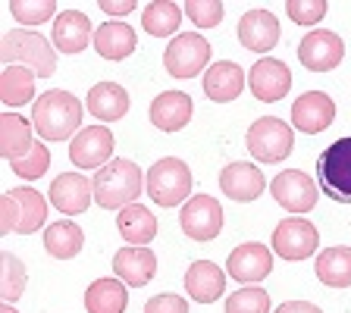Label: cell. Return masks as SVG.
<instances>
[{"label": "cell", "instance_id": "cell-42", "mask_svg": "<svg viewBox=\"0 0 351 313\" xmlns=\"http://www.w3.org/2000/svg\"><path fill=\"white\" fill-rule=\"evenodd\" d=\"M276 313H323L317 304L311 301H285V304L276 307Z\"/></svg>", "mask_w": 351, "mask_h": 313}, {"label": "cell", "instance_id": "cell-28", "mask_svg": "<svg viewBox=\"0 0 351 313\" xmlns=\"http://www.w3.org/2000/svg\"><path fill=\"white\" fill-rule=\"evenodd\" d=\"M314 273L326 288H348L351 285V248H326L317 254Z\"/></svg>", "mask_w": 351, "mask_h": 313}, {"label": "cell", "instance_id": "cell-39", "mask_svg": "<svg viewBox=\"0 0 351 313\" xmlns=\"http://www.w3.org/2000/svg\"><path fill=\"white\" fill-rule=\"evenodd\" d=\"M285 13L292 16V22H298V25H317L329 13V3L326 0H289Z\"/></svg>", "mask_w": 351, "mask_h": 313}, {"label": "cell", "instance_id": "cell-23", "mask_svg": "<svg viewBox=\"0 0 351 313\" xmlns=\"http://www.w3.org/2000/svg\"><path fill=\"white\" fill-rule=\"evenodd\" d=\"M245 73L241 66L232 63V60H223V63H213L204 73V95L210 97L213 103H229L245 91Z\"/></svg>", "mask_w": 351, "mask_h": 313}, {"label": "cell", "instance_id": "cell-2", "mask_svg": "<svg viewBox=\"0 0 351 313\" xmlns=\"http://www.w3.org/2000/svg\"><path fill=\"white\" fill-rule=\"evenodd\" d=\"M141 185H145V175L125 157L110 160L104 169L95 173V201L104 210H123V207L135 204L141 195Z\"/></svg>", "mask_w": 351, "mask_h": 313}, {"label": "cell", "instance_id": "cell-31", "mask_svg": "<svg viewBox=\"0 0 351 313\" xmlns=\"http://www.w3.org/2000/svg\"><path fill=\"white\" fill-rule=\"evenodd\" d=\"M35 69H29V66H7L0 73V101L7 107L35 101Z\"/></svg>", "mask_w": 351, "mask_h": 313}, {"label": "cell", "instance_id": "cell-32", "mask_svg": "<svg viewBox=\"0 0 351 313\" xmlns=\"http://www.w3.org/2000/svg\"><path fill=\"white\" fill-rule=\"evenodd\" d=\"M182 16H185V10L179 7V3H173V0H154V3L145 7L141 25H145V32L154 38H176Z\"/></svg>", "mask_w": 351, "mask_h": 313}, {"label": "cell", "instance_id": "cell-30", "mask_svg": "<svg viewBox=\"0 0 351 313\" xmlns=\"http://www.w3.org/2000/svg\"><path fill=\"white\" fill-rule=\"evenodd\" d=\"M117 229L132 245H151L157 235V216L141 204H129L117 213Z\"/></svg>", "mask_w": 351, "mask_h": 313}, {"label": "cell", "instance_id": "cell-38", "mask_svg": "<svg viewBox=\"0 0 351 313\" xmlns=\"http://www.w3.org/2000/svg\"><path fill=\"white\" fill-rule=\"evenodd\" d=\"M182 10L197 29H213L223 22V3L219 0H189Z\"/></svg>", "mask_w": 351, "mask_h": 313}, {"label": "cell", "instance_id": "cell-11", "mask_svg": "<svg viewBox=\"0 0 351 313\" xmlns=\"http://www.w3.org/2000/svg\"><path fill=\"white\" fill-rule=\"evenodd\" d=\"M113 132L107 125H88L69 141V160L79 169H104L113 157Z\"/></svg>", "mask_w": 351, "mask_h": 313}, {"label": "cell", "instance_id": "cell-44", "mask_svg": "<svg viewBox=\"0 0 351 313\" xmlns=\"http://www.w3.org/2000/svg\"><path fill=\"white\" fill-rule=\"evenodd\" d=\"M0 313H16V310H13L10 304H3V307H0Z\"/></svg>", "mask_w": 351, "mask_h": 313}, {"label": "cell", "instance_id": "cell-16", "mask_svg": "<svg viewBox=\"0 0 351 313\" xmlns=\"http://www.w3.org/2000/svg\"><path fill=\"white\" fill-rule=\"evenodd\" d=\"M336 119V103L323 91H307L292 103V125L304 135H317V132L329 129Z\"/></svg>", "mask_w": 351, "mask_h": 313}, {"label": "cell", "instance_id": "cell-15", "mask_svg": "<svg viewBox=\"0 0 351 313\" xmlns=\"http://www.w3.org/2000/svg\"><path fill=\"white\" fill-rule=\"evenodd\" d=\"M273 273V254L263 245H239L226 260V276H232L241 285H254Z\"/></svg>", "mask_w": 351, "mask_h": 313}, {"label": "cell", "instance_id": "cell-14", "mask_svg": "<svg viewBox=\"0 0 351 313\" xmlns=\"http://www.w3.org/2000/svg\"><path fill=\"white\" fill-rule=\"evenodd\" d=\"M95 201V179H88L82 173H63L53 179L51 185V204L57 207L63 216H75L85 213Z\"/></svg>", "mask_w": 351, "mask_h": 313}, {"label": "cell", "instance_id": "cell-1", "mask_svg": "<svg viewBox=\"0 0 351 313\" xmlns=\"http://www.w3.org/2000/svg\"><path fill=\"white\" fill-rule=\"evenodd\" d=\"M32 123L44 141H69L79 135L82 125V103L69 91H47L32 107Z\"/></svg>", "mask_w": 351, "mask_h": 313}, {"label": "cell", "instance_id": "cell-40", "mask_svg": "<svg viewBox=\"0 0 351 313\" xmlns=\"http://www.w3.org/2000/svg\"><path fill=\"white\" fill-rule=\"evenodd\" d=\"M145 313H189V304L179 295H154L145 304Z\"/></svg>", "mask_w": 351, "mask_h": 313}, {"label": "cell", "instance_id": "cell-4", "mask_svg": "<svg viewBox=\"0 0 351 313\" xmlns=\"http://www.w3.org/2000/svg\"><path fill=\"white\" fill-rule=\"evenodd\" d=\"M145 188L154 204H160V207L182 204L191 195V169L179 157H163L145 175Z\"/></svg>", "mask_w": 351, "mask_h": 313}, {"label": "cell", "instance_id": "cell-24", "mask_svg": "<svg viewBox=\"0 0 351 313\" xmlns=\"http://www.w3.org/2000/svg\"><path fill=\"white\" fill-rule=\"evenodd\" d=\"M132 101H129V91L117 82H101L88 91V110L91 116H97V123H117L129 113Z\"/></svg>", "mask_w": 351, "mask_h": 313}, {"label": "cell", "instance_id": "cell-35", "mask_svg": "<svg viewBox=\"0 0 351 313\" xmlns=\"http://www.w3.org/2000/svg\"><path fill=\"white\" fill-rule=\"evenodd\" d=\"M226 313H270V295L257 285H241L226 298Z\"/></svg>", "mask_w": 351, "mask_h": 313}, {"label": "cell", "instance_id": "cell-25", "mask_svg": "<svg viewBox=\"0 0 351 313\" xmlns=\"http://www.w3.org/2000/svg\"><path fill=\"white\" fill-rule=\"evenodd\" d=\"M95 51L101 53L104 60H113V63H119V60H125L129 53H135V47H138V38H135V29L132 25H125V22H104V25H97L95 29Z\"/></svg>", "mask_w": 351, "mask_h": 313}, {"label": "cell", "instance_id": "cell-3", "mask_svg": "<svg viewBox=\"0 0 351 313\" xmlns=\"http://www.w3.org/2000/svg\"><path fill=\"white\" fill-rule=\"evenodd\" d=\"M0 60L7 66H29L35 69L38 79H51L57 73V53H53L51 41L38 32H7L0 44Z\"/></svg>", "mask_w": 351, "mask_h": 313}, {"label": "cell", "instance_id": "cell-18", "mask_svg": "<svg viewBox=\"0 0 351 313\" xmlns=\"http://www.w3.org/2000/svg\"><path fill=\"white\" fill-rule=\"evenodd\" d=\"M219 188H223L226 197L239 201V204H251V201H257L261 191L267 188V179H263V173L257 166L239 160V163H229V166L219 173Z\"/></svg>", "mask_w": 351, "mask_h": 313}, {"label": "cell", "instance_id": "cell-8", "mask_svg": "<svg viewBox=\"0 0 351 313\" xmlns=\"http://www.w3.org/2000/svg\"><path fill=\"white\" fill-rule=\"evenodd\" d=\"M270 195L282 210L289 213H307L320 201V185L301 169H282L270 182Z\"/></svg>", "mask_w": 351, "mask_h": 313}, {"label": "cell", "instance_id": "cell-20", "mask_svg": "<svg viewBox=\"0 0 351 313\" xmlns=\"http://www.w3.org/2000/svg\"><path fill=\"white\" fill-rule=\"evenodd\" d=\"M191 113H195V103L185 91H163L160 97H154L147 116L160 132H179L191 123Z\"/></svg>", "mask_w": 351, "mask_h": 313}, {"label": "cell", "instance_id": "cell-26", "mask_svg": "<svg viewBox=\"0 0 351 313\" xmlns=\"http://www.w3.org/2000/svg\"><path fill=\"white\" fill-rule=\"evenodd\" d=\"M85 248V232L75 226L73 219H60L44 229V251L57 260H73Z\"/></svg>", "mask_w": 351, "mask_h": 313}, {"label": "cell", "instance_id": "cell-6", "mask_svg": "<svg viewBox=\"0 0 351 313\" xmlns=\"http://www.w3.org/2000/svg\"><path fill=\"white\" fill-rule=\"evenodd\" d=\"M320 188L336 204H351V138H339L317 160Z\"/></svg>", "mask_w": 351, "mask_h": 313}, {"label": "cell", "instance_id": "cell-7", "mask_svg": "<svg viewBox=\"0 0 351 313\" xmlns=\"http://www.w3.org/2000/svg\"><path fill=\"white\" fill-rule=\"evenodd\" d=\"M210 63V41L197 32L176 35L163 51V66L173 79H195Z\"/></svg>", "mask_w": 351, "mask_h": 313}, {"label": "cell", "instance_id": "cell-17", "mask_svg": "<svg viewBox=\"0 0 351 313\" xmlns=\"http://www.w3.org/2000/svg\"><path fill=\"white\" fill-rule=\"evenodd\" d=\"M113 273H117L119 282L132 285V288H141L157 276V257L147 245H132V248L117 251L113 257Z\"/></svg>", "mask_w": 351, "mask_h": 313}, {"label": "cell", "instance_id": "cell-41", "mask_svg": "<svg viewBox=\"0 0 351 313\" xmlns=\"http://www.w3.org/2000/svg\"><path fill=\"white\" fill-rule=\"evenodd\" d=\"M16 226H19V204H16V197L7 191V195L0 197V235L16 232Z\"/></svg>", "mask_w": 351, "mask_h": 313}, {"label": "cell", "instance_id": "cell-34", "mask_svg": "<svg viewBox=\"0 0 351 313\" xmlns=\"http://www.w3.org/2000/svg\"><path fill=\"white\" fill-rule=\"evenodd\" d=\"M25 285H29L25 263H22L16 254L3 251V254H0V298L7 301V304H13V301L22 298Z\"/></svg>", "mask_w": 351, "mask_h": 313}, {"label": "cell", "instance_id": "cell-9", "mask_svg": "<svg viewBox=\"0 0 351 313\" xmlns=\"http://www.w3.org/2000/svg\"><path fill=\"white\" fill-rule=\"evenodd\" d=\"M320 248V232L304 216H285L273 232V251L282 260H304Z\"/></svg>", "mask_w": 351, "mask_h": 313}, {"label": "cell", "instance_id": "cell-29", "mask_svg": "<svg viewBox=\"0 0 351 313\" xmlns=\"http://www.w3.org/2000/svg\"><path fill=\"white\" fill-rule=\"evenodd\" d=\"M129 292L119 279H97L85 292V310L88 313H125Z\"/></svg>", "mask_w": 351, "mask_h": 313}, {"label": "cell", "instance_id": "cell-37", "mask_svg": "<svg viewBox=\"0 0 351 313\" xmlns=\"http://www.w3.org/2000/svg\"><path fill=\"white\" fill-rule=\"evenodd\" d=\"M47 166H51V151H47L41 141H35L32 153H25L22 160L10 163V169H13L19 179H25V182H32V179H41V175L47 173Z\"/></svg>", "mask_w": 351, "mask_h": 313}, {"label": "cell", "instance_id": "cell-21", "mask_svg": "<svg viewBox=\"0 0 351 313\" xmlns=\"http://www.w3.org/2000/svg\"><path fill=\"white\" fill-rule=\"evenodd\" d=\"M239 41L254 53H267L279 41V22L267 10H248L239 19Z\"/></svg>", "mask_w": 351, "mask_h": 313}, {"label": "cell", "instance_id": "cell-36", "mask_svg": "<svg viewBox=\"0 0 351 313\" xmlns=\"http://www.w3.org/2000/svg\"><path fill=\"white\" fill-rule=\"evenodd\" d=\"M10 13L22 25H41L51 16H57V3L53 0H10Z\"/></svg>", "mask_w": 351, "mask_h": 313}, {"label": "cell", "instance_id": "cell-19", "mask_svg": "<svg viewBox=\"0 0 351 313\" xmlns=\"http://www.w3.org/2000/svg\"><path fill=\"white\" fill-rule=\"evenodd\" d=\"M95 41V29L82 10H66L53 19V47L60 53H82Z\"/></svg>", "mask_w": 351, "mask_h": 313}, {"label": "cell", "instance_id": "cell-13", "mask_svg": "<svg viewBox=\"0 0 351 313\" xmlns=\"http://www.w3.org/2000/svg\"><path fill=\"white\" fill-rule=\"evenodd\" d=\"M248 85H251V95L263 103H276L289 95L292 88V73L282 60H273V57H263L251 66V75H248Z\"/></svg>", "mask_w": 351, "mask_h": 313}, {"label": "cell", "instance_id": "cell-27", "mask_svg": "<svg viewBox=\"0 0 351 313\" xmlns=\"http://www.w3.org/2000/svg\"><path fill=\"white\" fill-rule=\"evenodd\" d=\"M35 141H32V125L16 113H3L0 116V157L3 160H22L25 153H32Z\"/></svg>", "mask_w": 351, "mask_h": 313}, {"label": "cell", "instance_id": "cell-43", "mask_svg": "<svg viewBox=\"0 0 351 313\" xmlns=\"http://www.w3.org/2000/svg\"><path fill=\"white\" fill-rule=\"evenodd\" d=\"M101 10L107 16H129L132 10H135V0H119V3H113V0H101Z\"/></svg>", "mask_w": 351, "mask_h": 313}, {"label": "cell", "instance_id": "cell-12", "mask_svg": "<svg viewBox=\"0 0 351 313\" xmlns=\"http://www.w3.org/2000/svg\"><path fill=\"white\" fill-rule=\"evenodd\" d=\"M342 57H345V44L336 32L314 29L298 44V60L311 73H329V69H336L342 63Z\"/></svg>", "mask_w": 351, "mask_h": 313}, {"label": "cell", "instance_id": "cell-22", "mask_svg": "<svg viewBox=\"0 0 351 313\" xmlns=\"http://www.w3.org/2000/svg\"><path fill=\"white\" fill-rule=\"evenodd\" d=\"M185 292L197 304H213V301H219L223 292H226V273L210 260L191 263L189 273H185Z\"/></svg>", "mask_w": 351, "mask_h": 313}, {"label": "cell", "instance_id": "cell-10", "mask_svg": "<svg viewBox=\"0 0 351 313\" xmlns=\"http://www.w3.org/2000/svg\"><path fill=\"white\" fill-rule=\"evenodd\" d=\"M179 223L191 241H213L223 232V207L210 195H191L182 207Z\"/></svg>", "mask_w": 351, "mask_h": 313}, {"label": "cell", "instance_id": "cell-33", "mask_svg": "<svg viewBox=\"0 0 351 313\" xmlns=\"http://www.w3.org/2000/svg\"><path fill=\"white\" fill-rule=\"evenodd\" d=\"M10 195L19 204V226H16V232H22V235L38 232L44 226V219H47V201L35 188H13Z\"/></svg>", "mask_w": 351, "mask_h": 313}, {"label": "cell", "instance_id": "cell-5", "mask_svg": "<svg viewBox=\"0 0 351 313\" xmlns=\"http://www.w3.org/2000/svg\"><path fill=\"white\" fill-rule=\"evenodd\" d=\"M251 157L261 163H282L295 147V132L292 125H285L276 116H261L257 123H251L248 135H245Z\"/></svg>", "mask_w": 351, "mask_h": 313}]
</instances>
